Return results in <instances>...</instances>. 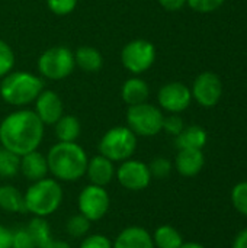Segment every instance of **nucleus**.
Instances as JSON below:
<instances>
[{
    "instance_id": "obj_22",
    "label": "nucleus",
    "mask_w": 247,
    "mask_h": 248,
    "mask_svg": "<svg viewBox=\"0 0 247 248\" xmlns=\"http://www.w3.org/2000/svg\"><path fill=\"white\" fill-rule=\"evenodd\" d=\"M0 208L10 214L26 212L23 193L17 187L10 185L0 186Z\"/></svg>"
},
{
    "instance_id": "obj_12",
    "label": "nucleus",
    "mask_w": 247,
    "mask_h": 248,
    "mask_svg": "<svg viewBox=\"0 0 247 248\" xmlns=\"http://www.w3.org/2000/svg\"><path fill=\"white\" fill-rule=\"evenodd\" d=\"M192 97L204 108H213L215 106L223 94V84L217 74L211 71L201 73L191 89Z\"/></svg>"
},
{
    "instance_id": "obj_10",
    "label": "nucleus",
    "mask_w": 247,
    "mask_h": 248,
    "mask_svg": "<svg viewBox=\"0 0 247 248\" xmlns=\"http://www.w3.org/2000/svg\"><path fill=\"white\" fill-rule=\"evenodd\" d=\"M115 177L118 179L119 185L130 192H141L147 189L153 179L148 164L132 158L121 163L115 173Z\"/></svg>"
},
{
    "instance_id": "obj_32",
    "label": "nucleus",
    "mask_w": 247,
    "mask_h": 248,
    "mask_svg": "<svg viewBox=\"0 0 247 248\" xmlns=\"http://www.w3.org/2000/svg\"><path fill=\"white\" fill-rule=\"evenodd\" d=\"M185 128L183 119L178 113H170L169 116H165L163 119V131H166L169 135L178 137Z\"/></svg>"
},
{
    "instance_id": "obj_33",
    "label": "nucleus",
    "mask_w": 247,
    "mask_h": 248,
    "mask_svg": "<svg viewBox=\"0 0 247 248\" xmlns=\"http://www.w3.org/2000/svg\"><path fill=\"white\" fill-rule=\"evenodd\" d=\"M79 248H112V241L106 235L92 234L83 238Z\"/></svg>"
},
{
    "instance_id": "obj_28",
    "label": "nucleus",
    "mask_w": 247,
    "mask_h": 248,
    "mask_svg": "<svg viewBox=\"0 0 247 248\" xmlns=\"http://www.w3.org/2000/svg\"><path fill=\"white\" fill-rule=\"evenodd\" d=\"M231 202L237 212L247 217V182H240L233 187Z\"/></svg>"
},
{
    "instance_id": "obj_15",
    "label": "nucleus",
    "mask_w": 247,
    "mask_h": 248,
    "mask_svg": "<svg viewBox=\"0 0 247 248\" xmlns=\"http://www.w3.org/2000/svg\"><path fill=\"white\" fill-rule=\"evenodd\" d=\"M112 248H156L153 243L151 234L138 225H131L124 228L115 241L112 243Z\"/></svg>"
},
{
    "instance_id": "obj_30",
    "label": "nucleus",
    "mask_w": 247,
    "mask_h": 248,
    "mask_svg": "<svg viewBox=\"0 0 247 248\" xmlns=\"http://www.w3.org/2000/svg\"><path fill=\"white\" fill-rule=\"evenodd\" d=\"M47 6L54 15L67 16L76 9L77 0H47Z\"/></svg>"
},
{
    "instance_id": "obj_20",
    "label": "nucleus",
    "mask_w": 247,
    "mask_h": 248,
    "mask_svg": "<svg viewBox=\"0 0 247 248\" xmlns=\"http://www.w3.org/2000/svg\"><path fill=\"white\" fill-rule=\"evenodd\" d=\"M74 62L84 73H98L103 67V57L96 48L83 45L74 51Z\"/></svg>"
},
{
    "instance_id": "obj_17",
    "label": "nucleus",
    "mask_w": 247,
    "mask_h": 248,
    "mask_svg": "<svg viewBox=\"0 0 247 248\" xmlns=\"http://www.w3.org/2000/svg\"><path fill=\"white\" fill-rule=\"evenodd\" d=\"M205 157L202 154V150H179L175 166L181 176L183 177H194L199 174V171L204 169Z\"/></svg>"
},
{
    "instance_id": "obj_35",
    "label": "nucleus",
    "mask_w": 247,
    "mask_h": 248,
    "mask_svg": "<svg viewBox=\"0 0 247 248\" xmlns=\"http://www.w3.org/2000/svg\"><path fill=\"white\" fill-rule=\"evenodd\" d=\"M13 244V231L0 225V248H12Z\"/></svg>"
},
{
    "instance_id": "obj_29",
    "label": "nucleus",
    "mask_w": 247,
    "mask_h": 248,
    "mask_svg": "<svg viewBox=\"0 0 247 248\" xmlns=\"http://www.w3.org/2000/svg\"><path fill=\"white\" fill-rule=\"evenodd\" d=\"M148 169H150V173H151V177H156V179H166L169 177V174L172 173V163L170 160L165 158V157H156L151 160V163L148 164Z\"/></svg>"
},
{
    "instance_id": "obj_38",
    "label": "nucleus",
    "mask_w": 247,
    "mask_h": 248,
    "mask_svg": "<svg viewBox=\"0 0 247 248\" xmlns=\"http://www.w3.org/2000/svg\"><path fill=\"white\" fill-rule=\"evenodd\" d=\"M45 248H71L70 247V244L68 243H66V241H55V240H52L48 246Z\"/></svg>"
},
{
    "instance_id": "obj_5",
    "label": "nucleus",
    "mask_w": 247,
    "mask_h": 248,
    "mask_svg": "<svg viewBox=\"0 0 247 248\" xmlns=\"http://www.w3.org/2000/svg\"><path fill=\"white\" fill-rule=\"evenodd\" d=\"M135 150L137 135L128 126H114L99 141V154L114 163H122L131 158Z\"/></svg>"
},
{
    "instance_id": "obj_24",
    "label": "nucleus",
    "mask_w": 247,
    "mask_h": 248,
    "mask_svg": "<svg viewBox=\"0 0 247 248\" xmlns=\"http://www.w3.org/2000/svg\"><path fill=\"white\" fill-rule=\"evenodd\" d=\"M26 230L31 234L36 248H45L52 241L51 228H49V224L47 222L45 218L33 217L29 221V224L26 225Z\"/></svg>"
},
{
    "instance_id": "obj_3",
    "label": "nucleus",
    "mask_w": 247,
    "mask_h": 248,
    "mask_svg": "<svg viewBox=\"0 0 247 248\" xmlns=\"http://www.w3.org/2000/svg\"><path fill=\"white\" fill-rule=\"evenodd\" d=\"M42 90V78L29 71H10L0 81L1 99L16 108L33 103Z\"/></svg>"
},
{
    "instance_id": "obj_6",
    "label": "nucleus",
    "mask_w": 247,
    "mask_h": 248,
    "mask_svg": "<svg viewBox=\"0 0 247 248\" xmlns=\"http://www.w3.org/2000/svg\"><path fill=\"white\" fill-rule=\"evenodd\" d=\"M74 52L63 45L45 49L38 58V71L44 78L63 80L74 71Z\"/></svg>"
},
{
    "instance_id": "obj_13",
    "label": "nucleus",
    "mask_w": 247,
    "mask_h": 248,
    "mask_svg": "<svg viewBox=\"0 0 247 248\" xmlns=\"http://www.w3.org/2000/svg\"><path fill=\"white\" fill-rule=\"evenodd\" d=\"M35 103V113L41 119L44 125H54L63 115L64 106L61 97L54 90H42L36 97Z\"/></svg>"
},
{
    "instance_id": "obj_11",
    "label": "nucleus",
    "mask_w": 247,
    "mask_h": 248,
    "mask_svg": "<svg viewBox=\"0 0 247 248\" xmlns=\"http://www.w3.org/2000/svg\"><path fill=\"white\" fill-rule=\"evenodd\" d=\"M191 89L181 81H170L160 87L157 93V102L162 109L169 113H181L191 105Z\"/></svg>"
},
{
    "instance_id": "obj_37",
    "label": "nucleus",
    "mask_w": 247,
    "mask_h": 248,
    "mask_svg": "<svg viewBox=\"0 0 247 248\" xmlns=\"http://www.w3.org/2000/svg\"><path fill=\"white\" fill-rule=\"evenodd\" d=\"M233 248H247V228L242 230L236 235L234 243H233Z\"/></svg>"
},
{
    "instance_id": "obj_19",
    "label": "nucleus",
    "mask_w": 247,
    "mask_h": 248,
    "mask_svg": "<svg viewBox=\"0 0 247 248\" xmlns=\"http://www.w3.org/2000/svg\"><path fill=\"white\" fill-rule=\"evenodd\" d=\"M208 135L199 125L185 126L183 131L176 137L175 144L178 150H202L207 144Z\"/></svg>"
},
{
    "instance_id": "obj_7",
    "label": "nucleus",
    "mask_w": 247,
    "mask_h": 248,
    "mask_svg": "<svg viewBox=\"0 0 247 248\" xmlns=\"http://www.w3.org/2000/svg\"><path fill=\"white\" fill-rule=\"evenodd\" d=\"M163 112L151 103L128 106L127 126L137 137H154L163 131Z\"/></svg>"
},
{
    "instance_id": "obj_18",
    "label": "nucleus",
    "mask_w": 247,
    "mask_h": 248,
    "mask_svg": "<svg viewBox=\"0 0 247 248\" xmlns=\"http://www.w3.org/2000/svg\"><path fill=\"white\" fill-rule=\"evenodd\" d=\"M148 94H150V87L140 77H131L125 80L121 89V97L128 106L147 102Z\"/></svg>"
},
{
    "instance_id": "obj_39",
    "label": "nucleus",
    "mask_w": 247,
    "mask_h": 248,
    "mask_svg": "<svg viewBox=\"0 0 247 248\" xmlns=\"http://www.w3.org/2000/svg\"><path fill=\"white\" fill-rule=\"evenodd\" d=\"M181 248H205L204 246L198 244V243H183Z\"/></svg>"
},
{
    "instance_id": "obj_1",
    "label": "nucleus",
    "mask_w": 247,
    "mask_h": 248,
    "mask_svg": "<svg viewBox=\"0 0 247 248\" xmlns=\"http://www.w3.org/2000/svg\"><path fill=\"white\" fill-rule=\"evenodd\" d=\"M44 126L33 110H15L0 122V144L22 157L38 150L44 140Z\"/></svg>"
},
{
    "instance_id": "obj_16",
    "label": "nucleus",
    "mask_w": 247,
    "mask_h": 248,
    "mask_svg": "<svg viewBox=\"0 0 247 248\" xmlns=\"http://www.w3.org/2000/svg\"><path fill=\"white\" fill-rule=\"evenodd\" d=\"M19 171L31 182L41 180L47 177L48 171V163L47 155L41 154L39 151H31L20 157V167Z\"/></svg>"
},
{
    "instance_id": "obj_14",
    "label": "nucleus",
    "mask_w": 247,
    "mask_h": 248,
    "mask_svg": "<svg viewBox=\"0 0 247 248\" xmlns=\"http://www.w3.org/2000/svg\"><path fill=\"white\" fill-rule=\"evenodd\" d=\"M115 173H116V169L114 166V161L108 160L106 157H103L100 154L89 158V161H87L86 176L89 177L90 185L105 187L114 180Z\"/></svg>"
},
{
    "instance_id": "obj_34",
    "label": "nucleus",
    "mask_w": 247,
    "mask_h": 248,
    "mask_svg": "<svg viewBox=\"0 0 247 248\" xmlns=\"http://www.w3.org/2000/svg\"><path fill=\"white\" fill-rule=\"evenodd\" d=\"M12 248H36L31 234L28 232L26 227L17 228L13 231V244Z\"/></svg>"
},
{
    "instance_id": "obj_2",
    "label": "nucleus",
    "mask_w": 247,
    "mask_h": 248,
    "mask_svg": "<svg viewBox=\"0 0 247 248\" xmlns=\"http://www.w3.org/2000/svg\"><path fill=\"white\" fill-rule=\"evenodd\" d=\"M89 157L77 142H57L48 154V171L58 182H77L86 174Z\"/></svg>"
},
{
    "instance_id": "obj_26",
    "label": "nucleus",
    "mask_w": 247,
    "mask_h": 248,
    "mask_svg": "<svg viewBox=\"0 0 247 248\" xmlns=\"http://www.w3.org/2000/svg\"><path fill=\"white\" fill-rule=\"evenodd\" d=\"M90 224L92 221H89L84 215L79 212L67 219L66 232L73 238H84L90 231Z\"/></svg>"
},
{
    "instance_id": "obj_36",
    "label": "nucleus",
    "mask_w": 247,
    "mask_h": 248,
    "mask_svg": "<svg viewBox=\"0 0 247 248\" xmlns=\"http://www.w3.org/2000/svg\"><path fill=\"white\" fill-rule=\"evenodd\" d=\"M159 3L167 12H178L186 4V0H159Z\"/></svg>"
},
{
    "instance_id": "obj_4",
    "label": "nucleus",
    "mask_w": 247,
    "mask_h": 248,
    "mask_svg": "<svg viewBox=\"0 0 247 248\" xmlns=\"http://www.w3.org/2000/svg\"><path fill=\"white\" fill-rule=\"evenodd\" d=\"M25 209L33 217L47 218L57 212L63 202V187L58 180L51 177H44L41 180L32 182L26 189L25 195Z\"/></svg>"
},
{
    "instance_id": "obj_27",
    "label": "nucleus",
    "mask_w": 247,
    "mask_h": 248,
    "mask_svg": "<svg viewBox=\"0 0 247 248\" xmlns=\"http://www.w3.org/2000/svg\"><path fill=\"white\" fill-rule=\"evenodd\" d=\"M15 67V52L7 42L0 39V78L13 71Z\"/></svg>"
},
{
    "instance_id": "obj_23",
    "label": "nucleus",
    "mask_w": 247,
    "mask_h": 248,
    "mask_svg": "<svg viewBox=\"0 0 247 248\" xmlns=\"http://www.w3.org/2000/svg\"><path fill=\"white\" fill-rule=\"evenodd\" d=\"M151 237L156 248H181L183 244L182 234L172 225H160Z\"/></svg>"
},
{
    "instance_id": "obj_31",
    "label": "nucleus",
    "mask_w": 247,
    "mask_h": 248,
    "mask_svg": "<svg viewBox=\"0 0 247 248\" xmlns=\"http://www.w3.org/2000/svg\"><path fill=\"white\" fill-rule=\"evenodd\" d=\"M226 0H186V4L198 13H211L223 6Z\"/></svg>"
},
{
    "instance_id": "obj_8",
    "label": "nucleus",
    "mask_w": 247,
    "mask_h": 248,
    "mask_svg": "<svg viewBox=\"0 0 247 248\" xmlns=\"http://www.w3.org/2000/svg\"><path fill=\"white\" fill-rule=\"evenodd\" d=\"M156 61V46L147 39H132L122 46L121 62L125 70L134 76L143 74L153 67Z\"/></svg>"
},
{
    "instance_id": "obj_25",
    "label": "nucleus",
    "mask_w": 247,
    "mask_h": 248,
    "mask_svg": "<svg viewBox=\"0 0 247 248\" xmlns=\"http://www.w3.org/2000/svg\"><path fill=\"white\" fill-rule=\"evenodd\" d=\"M19 167H20V157L1 147L0 148V177L9 179V177L16 176L19 173Z\"/></svg>"
},
{
    "instance_id": "obj_9",
    "label": "nucleus",
    "mask_w": 247,
    "mask_h": 248,
    "mask_svg": "<svg viewBox=\"0 0 247 248\" xmlns=\"http://www.w3.org/2000/svg\"><path fill=\"white\" fill-rule=\"evenodd\" d=\"M111 198L105 187L96 185H87L82 189L77 198V208L82 215L89 221H100L109 211Z\"/></svg>"
},
{
    "instance_id": "obj_21",
    "label": "nucleus",
    "mask_w": 247,
    "mask_h": 248,
    "mask_svg": "<svg viewBox=\"0 0 247 248\" xmlns=\"http://www.w3.org/2000/svg\"><path fill=\"white\" fill-rule=\"evenodd\" d=\"M54 132L60 142H76L82 134V124L74 115H63L54 124Z\"/></svg>"
}]
</instances>
